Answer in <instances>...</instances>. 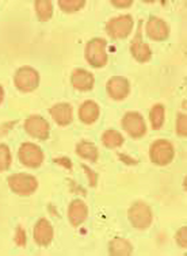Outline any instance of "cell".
I'll list each match as a JSON object with an SVG mask.
<instances>
[{
    "label": "cell",
    "instance_id": "30bf717a",
    "mask_svg": "<svg viewBox=\"0 0 187 256\" xmlns=\"http://www.w3.org/2000/svg\"><path fill=\"white\" fill-rule=\"evenodd\" d=\"M108 96L116 100L126 98L130 92L129 81L124 76H116L112 78L106 84Z\"/></svg>",
    "mask_w": 187,
    "mask_h": 256
},
{
    "label": "cell",
    "instance_id": "7c38bea8",
    "mask_svg": "<svg viewBox=\"0 0 187 256\" xmlns=\"http://www.w3.org/2000/svg\"><path fill=\"white\" fill-rule=\"evenodd\" d=\"M54 228L46 218L38 221L34 228V239L40 246H48L54 239Z\"/></svg>",
    "mask_w": 187,
    "mask_h": 256
},
{
    "label": "cell",
    "instance_id": "83f0119b",
    "mask_svg": "<svg viewBox=\"0 0 187 256\" xmlns=\"http://www.w3.org/2000/svg\"><path fill=\"white\" fill-rule=\"evenodd\" d=\"M84 167V170H85L86 174H88V180H90V185L91 186H96V174L91 170V168H88L86 166H82Z\"/></svg>",
    "mask_w": 187,
    "mask_h": 256
},
{
    "label": "cell",
    "instance_id": "ba28073f",
    "mask_svg": "<svg viewBox=\"0 0 187 256\" xmlns=\"http://www.w3.org/2000/svg\"><path fill=\"white\" fill-rule=\"evenodd\" d=\"M122 127L134 138L142 136L147 130L144 118L137 112H126L122 120Z\"/></svg>",
    "mask_w": 187,
    "mask_h": 256
},
{
    "label": "cell",
    "instance_id": "ac0fdd59",
    "mask_svg": "<svg viewBox=\"0 0 187 256\" xmlns=\"http://www.w3.org/2000/svg\"><path fill=\"white\" fill-rule=\"evenodd\" d=\"M76 152L80 158L96 162L98 158V150L94 144L88 141H82L78 144Z\"/></svg>",
    "mask_w": 187,
    "mask_h": 256
},
{
    "label": "cell",
    "instance_id": "7a4b0ae2",
    "mask_svg": "<svg viewBox=\"0 0 187 256\" xmlns=\"http://www.w3.org/2000/svg\"><path fill=\"white\" fill-rule=\"evenodd\" d=\"M106 42L100 38H93L87 43L85 57L87 62L95 68H102L107 64Z\"/></svg>",
    "mask_w": 187,
    "mask_h": 256
},
{
    "label": "cell",
    "instance_id": "7402d4cb",
    "mask_svg": "<svg viewBox=\"0 0 187 256\" xmlns=\"http://www.w3.org/2000/svg\"><path fill=\"white\" fill-rule=\"evenodd\" d=\"M150 123L154 130H160L162 127L165 121V109L160 104L154 105L149 114Z\"/></svg>",
    "mask_w": 187,
    "mask_h": 256
},
{
    "label": "cell",
    "instance_id": "f546056e",
    "mask_svg": "<svg viewBox=\"0 0 187 256\" xmlns=\"http://www.w3.org/2000/svg\"><path fill=\"white\" fill-rule=\"evenodd\" d=\"M113 6L117 8H128L132 4L131 0H114L112 1Z\"/></svg>",
    "mask_w": 187,
    "mask_h": 256
},
{
    "label": "cell",
    "instance_id": "ffe728a7",
    "mask_svg": "<svg viewBox=\"0 0 187 256\" xmlns=\"http://www.w3.org/2000/svg\"><path fill=\"white\" fill-rule=\"evenodd\" d=\"M34 8L36 14L42 22H46L52 18L54 9L52 2L50 0H38L34 3Z\"/></svg>",
    "mask_w": 187,
    "mask_h": 256
},
{
    "label": "cell",
    "instance_id": "8992f818",
    "mask_svg": "<svg viewBox=\"0 0 187 256\" xmlns=\"http://www.w3.org/2000/svg\"><path fill=\"white\" fill-rule=\"evenodd\" d=\"M134 24V19L130 15H122L108 21L106 30L112 38L124 39L130 34Z\"/></svg>",
    "mask_w": 187,
    "mask_h": 256
},
{
    "label": "cell",
    "instance_id": "5b68a950",
    "mask_svg": "<svg viewBox=\"0 0 187 256\" xmlns=\"http://www.w3.org/2000/svg\"><path fill=\"white\" fill-rule=\"evenodd\" d=\"M149 155L154 164L164 166L171 164L174 159V146L168 140H156L150 146Z\"/></svg>",
    "mask_w": 187,
    "mask_h": 256
},
{
    "label": "cell",
    "instance_id": "277c9868",
    "mask_svg": "<svg viewBox=\"0 0 187 256\" xmlns=\"http://www.w3.org/2000/svg\"><path fill=\"white\" fill-rule=\"evenodd\" d=\"M14 80L15 86L20 91L31 92L38 86L40 76L36 69L30 66H24L16 70Z\"/></svg>",
    "mask_w": 187,
    "mask_h": 256
},
{
    "label": "cell",
    "instance_id": "cb8c5ba5",
    "mask_svg": "<svg viewBox=\"0 0 187 256\" xmlns=\"http://www.w3.org/2000/svg\"><path fill=\"white\" fill-rule=\"evenodd\" d=\"M12 162L10 149L6 144H0V172L7 171Z\"/></svg>",
    "mask_w": 187,
    "mask_h": 256
},
{
    "label": "cell",
    "instance_id": "52a82bcc",
    "mask_svg": "<svg viewBox=\"0 0 187 256\" xmlns=\"http://www.w3.org/2000/svg\"><path fill=\"white\" fill-rule=\"evenodd\" d=\"M18 158L26 166L38 168L43 164L44 155L43 150L37 144L24 142L18 150Z\"/></svg>",
    "mask_w": 187,
    "mask_h": 256
},
{
    "label": "cell",
    "instance_id": "d4e9b609",
    "mask_svg": "<svg viewBox=\"0 0 187 256\" xmlns=\"http://www.w3.org/2000/svg\"><path fill=\"white\" fill-rule=\"evenodd\" d=\"M14 242L16 246L19 248H24L26 243V236L25 230L21 226H18L15 234Z\"/></svg>",
    "mask_w": 187,
    "mask_h": 256
},
{
    "label": "cell",
    "instance_id": "9c48e42d",
    "mask_svg": "<svg viewBox=\"0 0 187 256\" xmlns=\"http://www.w3.org/2000/svg\"><path fill=\"white\" fill-rule=\"evenodd\" d=\"M24 128L28 135L34 138L45 140L49 137V123L40 116L34 115L28 117L24 123Z\"/></svg>",
    "mask_w": 187,
    "mask_h": 256
},
{
    "label": "cell",
    "instance_id": "9a60e30c",
    "mask_svg": "<svg viewBox=\"0 0 187 256\" xmlns=\"http://www.w3.org/2000/svg\"><path fill=\"white\" fill-rule=\"evenodd\" d=\"M88 207L82 200H75L70 203L68 218L74 226L78 227L84 224L88 218Z\"/></svg>",
    "mask_w": 187,
    "mask_h": 256
},
{
    "label": "cell",
    "instance_id": "d6986e66",
    "mask_svg": "<svg viewBox=\"0 0 187 256\" xmlns=\"http://www.w3.org/2000/svg\"><path fill=\"white\" fill-rule=\"evenodd\" d=\"M110 252L112 256H130L132 252V246L125 239L116 238L110 242Z\"/></svg>",
    "mask_w": 187,
    "mask_h": 256
},
{
    "label": "cell",
    "instance_id": "8fae6325",
    "mask_svg": "<svg viewBox=\"0 0 187 256\" xmlns=\"http://www.w3.org/2000/svg\"><path fill=\"white\" fill-rule=\"evenodd\" d=\"M131 54L138 62H147L152 57V50L148 44L142 42V26H138L136 34L134 37L130 46Z\"/></svg>",
    "mask_w": 187,
    "mask_h": 256
},
{
    "label": "cell",
    "instance_id": "44dd1931",
    "mask_svg": "<svg viewBox=\"0 0 187 256\" xmlns=\"http://www.w3.org/2000/svg\"><path fill=\"white\" fill-rule=\"evenodd\" d=\"M124 141L122 134L116 130H108L102 136V142L108 148L120 147Z\"/></svg>",
    "mask_w": 187,
    "mask_h": 256
},
{
    "label": "cell",
    "instance_id": "603a6c76",
    "mask_svg": "<svg viewBox=\"0 0 187 256\" xmlns=\"http://www.w3.org/2000/svg\"><path fill=\"white\" fill-rule=\"evenodd\" d=\"M86 1L84 0H60L58 1V6L63 12L67 13L78 12L85 6Z\"/></svg>",
    "mask_w": 187,
    "mask_h": 256
},
{
    "label": "cell",
    "instance_id": "484cf974",
    "mask_svg": "<svg viewBox=\"0 0 187 256\" xmlns=\"http://www.w3.org/2000/svg\"><path fill=\"white\" fill-rule=\"evenodd\" d=\"M177 132L178 135L186 136V116L184 114H179L177 120Z\"/></svg>",
    "mask_w": 187,
    "mask_h": 256
},
{
    "label": "cell",
    "instance_id": "2e32d148",
    "mask_svg": "<svg viewBox=\"0 0 187 256\" xmlns=\"http://www.w3.org/2000/svg\"><path fill=\"white\" fill-rule=\"evenodd\" d=\"M72 82L73 86L80 91H90L92 90L94 78L88 70L82 68L75 69L72 74Z\"/></svg>",
    "mask_w": 187,
    "mask_h": 256
},
{
    "label": "cell",
    "instance_id": "6da1fadb",
    "mask_svg": "<svg viewBox=\"0 0 187 256\" xmlns=\"http://www.w3.org/2000/svg\"><path fill=\"white\" fill-rule=\"evenodd\" d=\"M8 184L12 192L19 196L32 195L38 186L36 178L26 173L10 174L8 178Z\"/></svg>",
    "mask_w": 187,
    "mask_h": 256
},
{
    "label": "cell",
    "instance_id": "4316f807",
    "mask_svg": "<svg viewBox=\"0 0 187 256\" xmlns=\"http://www.w3.org/2000/svg\"><path fill=\"white\" fill-rule=\"evenodd\" d=\"M176 240L179 246L182 248H186V227H183L179 230L176 234Z\"/></svg>",
    "mask_w": 187,
    "mask_h": 256
},
{
    "label": "cell",
    "instance_id": "4fadbf2b",
    "mask_svg": "<svg viewBox=\"0 0 187 256\" xmlns=\"http://www.w3.org/2000/svg\"><path fill=\"white\" fill-rule=\"evenodd\" d=\"M148 36L154 40H164L168 38L170 30L165 21L158 18H150L146 25Z\"/></svg>",
    "mask_w": 187,
    "mask_h": 256
},
{
    "label": "cell",
    "instance_id": "4dcf8cb0",
    "mask_svg": "<svg viewBox=\"0 0 187 256\" xmlns=\"http://www.w3.org/2000/svg\"><path fill=\"white\" fill-rule=\"evenodd\" d=\"M119 156H120V159L122 160V161H124L125 164H129V165H130V164H136L137 162H138L136 160H135L129 158V156L125 154H119Z\"/></svg>",
    "mask_w": 187,
    "mask_h": 256
},
{
    "label": "cell",
    "instance_id": "1f68e13d",
    "mask_svg": "<svg viewBox=\"0 0 187 256\" xmlns=\"http://www.w3.org/2000/svg\"><path fill=\"white\" fill-rule=\"evenodd\" d=\"M4 90H3L2 87L0 86V105L2 104V103L3 102V100H4Z\"/></svg>",
    "mask_w": 187,
    "mask_h": 256
},
{
    "label": "cell",
    "instance_id": "3957f363",
    "mask_svg": "<svg viewBox=\"0 0 187 256\" xmlns=\"http://www.w3.org/2000/svg\"><path fill=\"white\" fill-rule=\"evenodd\" d=\"M128 218L132 226L137 230L149 228L153 220L152 209L142 202L134 203L128 210Z\"/></svg>",
    "mask_w": 187,
    "mask_h": 256
},
{
    "label": "cell",
    "instance_id": "5bb4252c",
    "mask_svg": "<svg viewBox=\"0 0 187 256\" xmlns=\"http://www.w3.org/2000/svg\"><path fill=\"white\" fill-rule=\"evenodd\" d=\"M52 120L60 126H67L73 122V108L68 103L56 104L50 110Z\"/></svg>",
    "mask_w": 187,
    "mask_h": 256
},
{
    "label": "cell",
    "instance_id": "e0dca14e",
    "mask_svg": "<svg viewBox=\"0 0 187 256\" xmlns=\"http://www.w3.org/2000/svg\"><path fill=\"white\" fill-rule=\"evenodd\" d=\"M78 114L82 122L86 124H93L99 118V106L93 100H86L81 105Z\"/></svg>",
    "mask_w": 187,
    "mask_h": 256
},
{
    "label": "cell",
    "instance_id": "f1b7e54d",
    "mask_svg": "<svg viewBox=\"0 0 187 256\" xmlns=\"http://www.w3.org/2000/svg\"><path fill=\"white\" fill-rule=\"evenodd\" d=\"M54 162L58 164V165L63 166L68 170H70L72 167V161L68 158H57V159L54 160Z\"/></svg>",
    "mask_w": 187,
    "mask_h": 256
}]
</instances>
